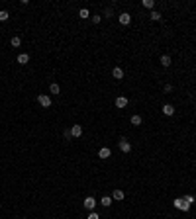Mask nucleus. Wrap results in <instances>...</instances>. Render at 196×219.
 <instances>
[{"mask_svg": "<svg viewBox=\"0 0 196 219\" xmlns=\"http://www.w3.org/2000/svg\"><path fill=\"white\" fill-rule=\"evenodd\" d=\"M182 200H184V201H186V204H190V205H192V204H194V201H196V197H194L192 194H186V196H184V197H182Z\"/></svg>", "mask_w": 196, "mask_h": 219, "instance_id": "nucleus-21", "label": "nucleus"}, {"mask_svg": "<svg viewBox=\"0 0 196 219\" xmlns=\"http://www.w3.org/2000/svg\"><path fill=\"white\" fill-rule=\"evenodd\" d=\"M130 121H131V125H135V127H137V125H141V123H143V117L135 114V115H131V119H130Z\"/></svg>", "mask_w": 196, "mask_h": 219, "instance_id": "nucleus-13", "label": "nucleus"}, {"mask_svg": "<svg viewBox=\"0 0 196 219\" xmlns=\"http://www.w3.org/2000/svg\"><path fill=\"white\" fill-rule=\"evenodd\" d=\"M149 18L153 20V22H159V20H161V12H157V10H153V12L149 14Z\"/></svg>", "mask_w": 196, "mask_h": 219, "instance_id": "nucleus-19", "label": "nucleus"}, {"mask_svg": "<svg viewBox=\"0 0 196 219\" xmlns=\"http://www.w3.org/2000/svg\"><path fill=\"white\" fill-rule=\"evenodd\" d=\"M120 151H122V153H130V151H131V143H130L126 137L120 139Z\"/></svg>", "mask_w": 196, "mask_h": 219, "instance_id": "nucleus-4", "label": "nucleus"}, {"mask_svg": "<svg viewBox=\"0 0 196 219\" xmlns=\"http://www.w3.org/2000/svg\"><path fill=\"white\" fill-rule=\"evenodd\" d=\"M110 154H112V151H110L108 147H102V149H100V151H98V157L102 158V161H106V158L110 157Z\"/></svg>", "mask_w": 196, "mask_h": 219, "instance_id": "nucleus-9", "label": "nucleus"}, {"mask_svg": "<svg viewBox=\"0 0 196 219\" xmlns=\"http://www.w3.org/2000/svg\"><path fill=\"white\" fill-rule=\"evenodd\" d=\"M24 219H26V217H24Z\"/></svg>", "mask_w": 196, "mask_h": 219, "instance_id": "nucleus-26", "label": "nucleus"}, {"mask_svg": "<svg viewBox=\"0 0 196 219\" xmlns=\"http://www.w3.org/2000/svg\"><path fill=\"white\" fill-rule=\"evenodd\" d=\"M112 76L116 78V80H122V78H124V68H122V67H114L112 68Z\"/></svg>", "mask_w": 196, "mask_h": 219, "instance_id": "nucleus-8", "label": "nucleus"}, {"mask_svg": "<svg viewBox=\"0 0 196 219\" xmlns=\"http://www.w3.org/2000/svg\"><path fill=\"white\" fill-rule=\"evenodd\" d=\"M100 205H104V207H110V205H112V197H110V196H104L102 200H100Z\"/></svg>", "mask_w": 196, "mask_h": 219, "instance_id": "nucleus-17", "label": "nucleus"}, {"mask_svg": "<svg viewBox=\"0 0 196 219\" xmlns=\"http://www.w3.org/2000/svg\"><path fill=\"white\" fill-rule=\"evenodd\" d=\"M78 16H81L82 20H86L88 16H90V12H88V8H81V10H78Z\"/></svg>", "mask_w": 196, "mask_h": 219, "instance_id": "nucleus-20", "label": "nucleus"}, {"mask_svg": "<svg viewBox=\"0 0 196 219\" xmlns=\"http://www.w3.org/2000/svg\"><path fill=\"white\" fill-rule=\"evenodd\" d=\"M38 102H39L41 108H49V106H51V96H47V94H39V96H38Z\"/></svg>", "mask_w": 196, "mask_h": 219, "instance_id": "nucleus-3", "label": "nucleus"}, {"mask_svg": "<svg viewBox=\"0 0 196 219\" xmlns=\"http://www.w3.org/2000/svg\"><path fill=\"white\" fill-rule=\"evenodd\" d=\"M116 108H120V110H124L126 106H128V98H126V96H118V98H116Z\"/></svg>", "mask_w": 196, "mask_h": 219, "instance_id": "nucleus-7", "label": "nucleus"}, {"mask_svg": "<svg viewBox=\"0 0 196 219\" xmlns=\"http://www.w3.org/2000/svg\"><path fill=\"white\" fill-rule=\"evenodd\" d=\"M161 110H163V114H165V115H173L174 114V106L173 104H165Z\"/></svg>", "mask_w": 196, "mask_h": 219, "instance_id": "nucleus-11", "label": "nucleus"}, {"mask_svg": "<svg viewBox=\"0 0 196 219\" xmlns=\"http://www.w3.org/2000/svg\"><path fill=\"white\" fill-rule=\"evenodd\" d=\"M49 92H51V94H59V92H61V86H59L57 82H51V84H49Z\"/></svg>", "mask_w": 196, "mask_h": 219, "instance_id": "nucleus-14", "label": "nucleus"}, {"mask_svg": "<svg viewBox=\"0 0 196 219\" xmlns=\"http://www.w3.org/2000/svg\"><path fill=\"white\" fill-rule=\"evenodd\" d=\"M92 22H94V24L98 25L100 22H102V16H98V14H96V16H92Z\"/></svg>", "mask_w": 196, "mask_h": 219, "instance_id": "nucleus-23", "label": "nucleus"}, {"mask_svg": "<svg viewBox=\"0 0 196 219\" xmlns=\"http://www.w3.org/2000/svg\"><path fill=\"white\" fill-rule=\"evenodd\" d=\"M112 200H116V201H120V200H124V190H120V188H116V190H114V194H112Z\"/></svg>", "mask_w": 196, "mask_h": 219, "instance_id": "nucleus-12", "label": "nucleus"}, {"mask_svg": "<svg viewBox=\"0 0 196 219\" xmlns=\"http://www.w3.org/2000/svg\"><path fill=\"white\" fill-rule=\"evenodd\" d=\"M10 45H12V47H20V45H22V39H20V35H14L12 39H10Z\"/></svg>", "mask_w": 196, "mask_h": 219, "instance_id": "nucleus-18", "label": "nucleus"}, {"mask_svg": "<svg viewBox=\"0 0 196 219\" xmlns=\"http://www.w3.org/2000/svg\"><path fill=\"white\" fill-rule=\"evenodd\" d=\"M86 219H100V215H98V213H94V211H90V215H88Z\"/></svg>", "mask_w": 196, "mask_h": 219, "instance_id": "nucleus-24", "label": "nucleus"}, {"mask_svg": "<svg viewBox=\"0 0 196 219\" xmlns=\"http://www.w3.org/2000/svg\"><path fill=\"white\" fill-rule=\"evenodd\" d=\"M16 61H18L20 65H28V63H30V55H28V53H20Z\"/></svg>", "mask_w": 196, "mask_h": 219, "instance_id": "nucleus-10", "label": "nucleus"}, {"mask_svg": "<svg viewBox=\"0 0 196 219\" xmlns=\"http://www.w3.org/2000/svg\"><path fill=\"white\" fill-rule=\"evenodd\" d=\"M173 205L177 207V209H181V211H188V209H190V204H186L182 197H177V200L173 201Z\"/></svg>", "mask_w": 196, "mask_h": 219, "instance_id": "nucleus-1", "label": "nucleus"}, {"mask_svg": "<svg viewBox=\"0 0 196 219\" xmlns=\"http://www.w3.org/2000/svg\"><path fill=\"white\" fill-rule=\"evenodd\" d=\"M118 20H120V24H122V25H130V24H131V16H130L128 12H122Z\"/></svg>", "mask_w": 196, "mask_h": 219, "instance_id": "nucleus-6", "label": "nucleus"}, {"mask_svg": "<svg viewBox=\"0 0 196 219\" xmlns=\"http://www.w3.org/2000/svg\"><path fill=\"white\" fill-rule=\"evenodd\" d=\"M165 92H173V84H165Z\"/></svg>", "mask_w": 196, "mask_h": 219, "instance_id": "nucleus-25", "label": "nucleus"}, {"mask_svg": "<svg viewBox=\"0 0 196 219\" xmlns=\"http://www.w3.org/2000/svg\"><path fill=\"white\" fill-rule=\"evenodd\" d=\"M141 6L147 8V10H153L155 8V2H153V0H141Z\"/></svg>", "mask_w": 196, "mask_h": 219, "instance_id": "nucleus-16", "label": "nucleus"}, {"mask_svg": "<svg viewBox=\"0 0 196 219\" xmlns=\"http://www.w3.org/2000/svg\"><path fill=\"white\" fill-rule=\"evenodd\" d=\"M161 67H171V57L169 55H161Z\"/></svg>", "mask_w": 196, "mask_h": 219, "instance_id": "nucleus-15", "label": "nucleus"}, {"mask_svg": "<svg viewBox=\"0 0 196 219\" xmlns=\"http://www.w3.org/2000/svg\"><path fill=\"white\" fill-rule=\"evenodd\" d=\"M98 201L94 200L92 196H88V197H84V201H82V205H84V209H88V211H94V207H96Z\"/></svg>", "mask_w": 196, "mask_h": 219, "instance_id": "nucleus-2", "label": "nucleus"}, {"mask_svg": "<svg viewBox=\"0 0 196 219\" xmlns=\"http://www.w3.org/2000/svg\"><path fill=\"white\" fill-rule=\"evenodd\" d=\"M71 137H82V125H71Z\"/></svg>", "mask_w": 196, "mask_h": 219, "instance_id": "nucleus-5", "label": "nucleus"}, {"mask_svg": "<svg viewBox=\"0 0 196 219\" xmlns=\"http://www.w3.org/2000/svg\"><path fill=\"white\" fill-rule=\"evenodd\" d=\"M8 18H10V14L6 12V10H0V22H6Z\"/></svg>", "mask_w": 196, "mask_h": 219, "instance_id": "nucleus-22", "label": "nucleus"}]
</instances>
